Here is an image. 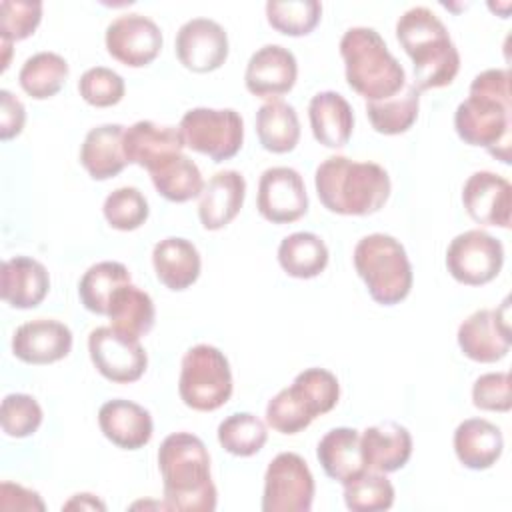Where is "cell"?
<instances>
[{"mask_svg": "<svg viewBox=\"0 0 512 512\" xmlns=\"http://www.w3.org/2000/svg\"><path fill=\"white\" fill-rule=\"evenodd\" d=\"M454 128L468 146H482L496 160L510 164L512 96L506 68H488L474 76L468 98L454 112Z\"/></svg>", "mask_w": 512, "mask_h": 512, "instance_id": "6da1fadb", "label": "cell"}, {"mask_svg": "<svg viewBox=\"0 0 512 512\" xmlns=\"http://www.w3.org/2000/svg\"><path fill=\"white\" fill-rule=\"evenodd\" d=\"M158 468L166 510L212 512L218 492L210 474V454L192 432H172L158 448Z\"/></svg>", "mask_w": 512, "mask_h": 512, "instance_id": "7a4b0ae2", "label": "cell"}, {"mask_svg": "<svg viewBox=\"0 0 512 512\" xmlns=\"http://www.w3.org/2000/svg\"><path fill=\"white\" fill-rule=\"evenodd\" d=\"M396 40L412 60V84L418 92L454 82L460 70V54L448 28L430 8H408L396 22Z\"/></svg>", "mask_w": 512, "mask_h": 512, "instance_id": "3957f363", "label": "cell"}, {"mask_svg": "<svg viewBox=\"0 0 512 512\" xmlns=\"http://www.w3.org/2000/svg\"><path fill=\"white\" fill-rule=\"evenodd\" d=\"M314 186L322 206L340 216H370L378 212L392 190L388 172L376 162H356L328 156L314 172Z\"/></svg>", "mask_w": 512, "mask_h": 512, "instance_id": "277c9868", "label": "cell"}, {"mask_svg": "<svg viewBox=\"0 0 512 512\" xmlns=\"http://www.w3.org/2000/svg\"><path fill=\"white\" fill-rule=\"evenodd\" d=\"M340 56L348 86L366 102L390 98L408 82L402 64L374 28H348L340 38Z\"/></svg>", "mask_w": 512, "mask_h": 512, "instance_id": "5b68a950", "label": "cell"}, {"mask_svg": "<svg viewBox=\"0 0 512 512\" xmlns=\"http://www.w3.org/2000/svg\"><path fill=\"white\" fill-rule=\"evenodd\" d=\"M352 260L374 302L394 306L410 294L414 282L412 264L404 246L394 236L374 232L360 238Z\"/></svg>", "mask_w": 512, "mask_h": 512, "instance_id": "8992f818", "label": "cell"}, {"mask_svg": "<svg viewBox=\"0 0 512 512\" xmlns=\"http://www.w3.org/2000/svg\"><path fill=\"white\" fill-rule=\"evenodd\" d=\"M232 388V370L224 352L212 344H196L184 352L178 394L188 408L214 412L230 400Z\"/></svg>", "mask_w": 512, "mask_h": 512, "instance_id": "52a82bcc", "label": "cell"}, {"mask_svg": "<svg viewBox=\"0 0 512 512\" xmlns=\"http://www.w3.org/2000/svg\"><path fill=\"white\" fill-rule=\"evenodd\" d=\"M184 146L214 162L234 158L244 142V120L234 108H192L180 118Z\"/></svg>", "mask_w": 512, "mask_h": 512, "instance_id": "ba28073f", "label": "cell"}, {"mask_svg": "<svg viewBox=\"0 0 512 512\" xmlns=\"http://www.w3.org/2000/svg\"><path fill=\"white\" fill-rule=\"evenodd\" d=\"M314 476L296 452L276 454L264 474V512H308L314 500Z\"/></svg>", "mask_w": 512, "mask_h": 512, "instance_id": "9c48e42d", "label": "cell"}, {"mask_svg": "<svg viewBox=\"0 0 512 512\" xmlns=\"http://www.w3.org/2000/svg\"><path fill=\"white\" fill-rule=\"evenodd\" d=\"M502 264V242L480 228L454 236L446 250V268L450 276L466 286H484L492 282L500 274Z\"/></svg>", "mask_w": 512, "mask_h": 512, "instance_id": "30bf717a", "label": "cell"}, {"mask_svg": "<svg viewBox=\"0 0 512 512\" xmlns=\"http://www.w3.org/2000/svg\"><path fill=\"white\" fill-rule=\"evenodd\" d=\"M88 352L94 368L116 384L140 380L148 366V354L140 338L126 336L112 326H98L90 332Z\"/></svg>", "mask_w": 512, "mask_h": 512, "instance_id": "8fae6325", "label": "cell"}, {"mask_svg": "<svg viewBox=\"0 0 512 512\" xmlns=\"http://www.w3.org/2000/svg\"><path fill=\"white\" fill-rule=\"evenodd\" d=\"M508 312L510 300L504 298L498 308H480L462 320L456 334L462 354L480 364L506 358L512 344Z\"/></svg>", "mask_w": 512, "mask_h": 512, "instance_id": "7c38bea8", "label": "cell"}, {"mask_svg": "<svg viewBox=\"0 0 512 512\" xmlns=\"http://www.w3.org/2000/svg\"><path fill=\"white\" fill-rule=\"evenodd\" d=\"M108 54L124 66L142 68L156 60L162 50L160 26L144 14H122L114 18L104 34Z\"/></svg>", "mask_w": 512, "mask_h": 512, "instance_id": "4fadbf2b", "label": "cell"}, {"mask_svg": "<svg viewBox=\"0 0 512 512\" xmlns=\"http://www.w3.org/2000/svg\"><path fill=\"white\" fill-rule=\"evenodd\" d=\"M256 208L272 224H290L308 212L304 178L290 166H272L260 174Z\"/></svg>", "mask_w": 512, "mask_h": 512, "instance_id": "5bb4252c", "label": "cell"}, {"mask_svg": "<svg viewBox=\"0 0 512 512\" xmlns=\"http://www.w3.org/2000/svg\"><path fill=\"white\" fill-rule=\"evenodd\" d=\"M176 58L196 74L218 70L228 58V34L212 18L186 20L176 32Z\"/></svg>", "mask_w": 512, "mask_h": 512, "instance_id": "9a60e30c", "label": "cell"}, {"mask_svg": "<svg viewBox=\"0 0 512 512\" xmlns=\"http://www.w3.org/2000/svg\"><path fill=\"white\" fill-rule=\"evenodd\" d=\"M298 78L296 56L280 44H264L258 48L244 70V86L258 98L278 100L290 92Z\"/></svg>", "mask_w": 512, "mask_h": 512, "instance_id": "2e32d148", "label": "cell"}, {"mask_svg": "<svg viewBox=\"0 0 512 512\" xmlns=\"http://www.w3.org/2000/svg\"><path fill=\"white\" fill-rule=\"evenodd\" d=\"M72 350V330L54 318H36L20 324L12 334V354L34 366L52 364Z\"/></svg>", "mask_w": 512, "mask_h": 512, "instance_id": "e0dca14e", "label": "cell"}, {"mask_svg": "<svg viewBox=\"0 0 512 512\" xmlns=\"http://www.w3.org/2000/svg\"><path fill=\"white\" fill-rule=\"evenodd\" d=\"M510 182L490 170H478L462 186V204L468 216L482 226H510Z\"/></svg>", "mask_w": 512, "mask_h": 512, "instance_id": "ac0fdd59", "label": "cell"}, {"mask_svg": "<svg viewBox=\"0 0 512 512\" xmlns=\"http://www.w3.org/2000/svg\"><path fill=\"white\" fill-rule=\"evenodd\" d=\"M182 148L184 140L176 126L138 120L124 130V154L128 164H138L148 172L164 160L180 154Z\"/></svg>", "mask_w": 512, "mask_h": 512, "instance_id": "d6986e66", "label": "cell"}, {"mask_svg": "<svg viewBox=\"0 0 512 512\" xmlns=\"http://www.w3.org/2000/svg\"><path fill=\"white\" fill-rule=\"evenodd\" d=\"M98 426L102 434L122 450L144 448L154 432L150 412L124 398H114L100 406Z\"/></svg>", "mask_w": 512, "mask_h": 512, "instance_id": "ffe728a7", "label": "cell"}, {"mask_svg": "<svg viewBox=\"0 0 512 512\" xmlns=\"http://www.w3.org/2000/svg\"><path fill=\"white\" fill-rule=\"evenodd\" d=\"M246 196V180L238 170H220L204 184L198 218L206 230H222L240 212Z\"/></svg>", "mask_w": 512, "mask_h": 512, "instance_id": "44dd1931", "label": "cell"}, {"mask_svg": "<svg viewBox=\"0 0 512 512\" xmlns=\"http://www.w3.org/2000/svg\"><path fill=\"white\" fill-rule=\"evenodd\" d=\"M364 464L368 470L390 474L406 466L412 456V436L406 426L386 420L368 426L360 434Z\"/></svg>", "mask_w": 512, "mask_h": 512, "instance_id": "7402d4cb", "label": "cell"}, {"mask_svg": "<svg viewBox=\"0 0 512 512\" xmlns=\"http://www.w3.org/2000/svg\"><path fill=\"white\" fill-rule=\"evenodd\" d=\"M2 300L18 310H30L42 304L50 290L46 266L30 256H14L2 262Z\"/></svg>", "mask_w": 512, "mask_h": 512, "instance_id": "603a6c76", "label": "cell"}, {"mask_svg": "<svg viewBox=\"0 0 512 512\" xmlns=\"http://www.w3.org/2000/svg\"><path fill=\"white\" fill-rule=\"evenodd\" d=\"M308 120L316 142L332 150L344 148L354 130L352 106L334 90H322L310 98Z\"/></svg>", "mask_w": 512, "mask_h": 512, "instance_id": "cb8c5ba5", "label": "cell"}, {"mask_svg": "<svg viewBox=\"0 0 512 512\" xmlns=\"http://www.w3.org/2000/svg\"><path fill=\"white\" fill-rule=\"evenodd\" d=\"M152 266L160 284L172 292H182L198 280L202 258L190 240L168 236L154 244Z\"/></svg>", "mask_w": 512, "mask_h": 512, "instance_id": "d4e9b609", "label": "cell"}, {"mask_svg": "<svg viewBox=\"0 0 512 512\" xmlns=\"http://www.w3.org/2000/svg\"><path fill=\"white\" fill-rule=\"evenodd\" d=\"M316 458L324 474L342 486L368 470L364 464L360 432L348 426L328 430L316 446Z\"/></svg>", "mask_w": 512, "mask_h": 512, "instance_id": "484cf974", "label": "cell"}, {"mask_svg": "<svg viewBox=\"0 0 512 512\" xmlns=\"http://www.w3.org/2000/svg\"><path fill=\"white\" fill-rule=\"evenodd\" d=\"M124 130L126 128L122 124H100L84 136L80 146V164L92 180L114 178L126 168Z\"/></svg>", "mask_w": 512, "mask_h": 512, "instance_id": "4316f807", "label": "cell"}, {"mask_svg": "<svg viewBox=\"0 0 512 512\" xmlns=\"http://www.w3.org/2000/svg\"><path fill=\"white\" fill-rule=\"evenodd\" d=\"M504 450L502 430L486 418H466L454 430V452L470 470L492 468Z\"/></svg>", "mask_w": 512, "mask_h": 512, "instance_id": "83f0119b", "label": "cell"}, {"mask_svg": "<svg viewBox=\"0 0 512 512\" xmlns=\"http://www.w3.org/2000/svg\"><path fill=\"white\" fill-rule=\"evenodd\" d=\"M106 316L114 330L132 338H142L154 328L156 308L150 294L130 282L114 292Z\"/></svg>", "mask_w": 512, "mask_h": 512, "instance_id": "f1b7e54d", "label": "cell"}, {"mask_svg": "<svg viewBox=\"0 0 512 512\" xmlns=\"http://www.w3.org/2000/svg\"><path fill=\"white\" fill-rule=\"evenodd\" d=\"M256 134L264 150L272 154L292 152L300 140V120L292 104L268 100L256 112Z\"/></svg>", "mask_w": 512, "mask_h": 512, "instance_id": "f546056e", "label": "cell"}, {"mask_svg": "<svg viewBox=\"0 0 512 512\" xmlns=\"http://www.w3.org/2000/svg\"><path fill=\"white\" fill-rule=\"evenodd\" d=\"M328 246L314 232H292L278 246L280 268L298 280H310L328 266Z\"/></svg>", "mask_w": 512, "mask_h": 512, "instance_id": "4dcf8cb0", "label": "cell"}, {"mask_svg": "<svg viewBox=\"0 0 512 512\" xmlns=\"http://www.w3.org/2000/svg\"><path fill=\"white\" fill-rule=\"evenodd\" d=\"M156 192L170 202H188L202 194L204 178L198 164L184 152L164 160L148 172Z\"/></svg>", "mask_w": 512, "mask_h": 512, "instance_id": "1f68e13d", "label": "cell"}, {"mask_svg": "<svg viewBox=\"0 0 512 512\" xmlns=\"http://www.w3.org/2000/svg\"><path fill=\"white\" fill-rule=\"evenodd\" d=\"M418 110L420 92L414 88L412 82H406V86L390 98L366 102V116L372 128L384 136L408 132L418 118Z\"/></svg>", "mask_w": 512, "mask_h": 512, "instance_id": "d6a6232c", "label": "cell"}, {"mask_svg": "<svg viewBox=\"0 0 512 512\" xmlns=\"http://www.w3.org/2000/svg\"><path fill=\"white\" fill-rule=\"evenodd\" d=\"M130 272L122 262L102 260L92 264L78 282V296L88 312L106 316L110 298L118 288L130 284Z\"/></svg>", "mask_w": 512, "mask_h": 512, "instance_id": "836d02e7", "label": "cell"}, {"mask_svg": "<svg viewBox=\"0 0 512 512\" xmlns=\"http://www.w3.org/2000/svg\"><path fill=\"white\" fill-rule=\"evenodd\" d=\"M70 74L68 62L50 50H42L26 58L18 72L20 88L34 100H48L56 96Z\"/></svg>", "mask_w": 512, "mask_h": 512, "instance_id": "e575fe53", "label": "cell"}, {"mask_svg": "<svg viewBox=\"0 0 512 512\" xmlns=\"http://www.w3.org/2000/svg\"><path fill=\"white\" fill-rule=\"evenodd\" d=\"M218 442L232 456L248 458L258 454L266 440V424L252 412H234L218 424Z\"/></svg>", "mask_w": 512, "mask_h": 512, "instance_id": "d590c367", "label": "cell"}, {"mask_svg": "<svg viewBox=\"0 0 512 512\" xmlns=\"http://www.w3.org/2000/svg\"><path fill=\"white\" fill-rule=\"evenodd\" d=\"M322 18L318 0H270L266 2L268 24L284 36H306Z\"/></svg>", "mask_w": 512, "mask_h": 512, "instance_id": "8d00e7d4", "label": "cell"}, {"mask_svg": "<svg viewBox=\"0 0 512 512\" xmlns=\"http://www.w3.org/2000/svg\"><path fill=\"white\" fill-rule=\"evenodd\" d=\"M394 486L382 472L364 470L344 484V504L352 512H382L394 504Z\"/></svg>", "mask_w": 512, "mask_h": 512, "instance_id": "74e56055", "label": "cell"}, {"mask_svg": "<svg viewBox=\"0 0 512 512\" xmlns=\"http://www.w3.org/2000/svg\"><path fill=\"white\" fill-rule=\"evenodd\" d=\"M102 214L114 230L132 232V230H138L148 220L150 208H148V200L138 188L120 186L106 196L102 204Z\"/></svg>", "mask_w": 512, "mask_h": 512, "instance_id": "f35d334b", "label": "cell"}, {"mask_svg": "<svg viewBox=\"0 0 512 512\" xmlns=\"http://www.w3.org/2000/svg\"><path fill=\"white\" fill-rule=\"evenodd\" d=\"M314 416L330 412L340 398L338 378L326 368H306L290 384Z\"/></svg>", "mask_w": 512, "mask_h": 512, "instance_id": "ab89813d", "label": "cell"}, {"mask_svg": "<svg viewBox=\"0 0 512 512\" xmlns=\"http://www.w3.org/2000/svg\"><path fill=\"white\" fill-rule=\"evenodd\" d=\"M316 416L310 412L306 402L298 396V392L288 386L282 388L266 406V422L272 430L280 434H298L312 424Z\"/></svg>", "mask_w": 512, "mask_h": 512, "instance_id": "60d3db41", "label": "cell"}, {"mask_svg": "<svg viewBox=\"0 0 512 512\" xmlns=\"http://www.w3.org/2000/svg\"><path fill=\"white\" fill-rule=\"evenodd\" d=\"M42 408L34 396L24 392L6 394L0 406L2 432L10 438L32 436L42 424Z\"/></svg>", "mask_w": 512, "mask_h": 512, "instance_id": "b9f144b4", "label": "cell"}, {"mask_svg": "<svg viewBox=\"0 0 512 512\" xmlns=\"http://www.w3.org/2000/svg\"><path fill=\"white\" fill-rule=\"evenodd\" d=\"M42 20V2L38 0H2L0 2V40L20 42L32 36Z\"/></svg>", "mask_w": 512, "mask_h": 512, "instance_id": "7bdbcfd3", "label": "cell"}, {"mask_svg": "<svg viewBox=\"0 0 512 512\" xmlns=\"http://www.w3.org/2000/svg\"><path fill=\"white\" fill-rule=\"evenodd\" d=\"M78 92L82 100L96 108H108L124 98V78L106 66L88 68L78 80Z\"/></svg>", "mask_w": 512, "mask_h": 512, "instance_id": "ee69618b", "label": "cell"}, {"mask_svg": "<svg viewBox=\"0 0 512 512\" xmlns=\"http://www.w3.org/2000/svg\"><path fill=\"white\" fill-rule=\"evenodd\" d=\"M472 404L486 412H508L512 406L510 374L486 372L478 376L472 384Z\"/></svg>", "mask_w": 512, "mask_h": 512, "instance_id": "f6af8a7d", "label": "cell"}, {"mask_svg": "<svg viewBox=\"0 0 512 512\" xmlns=\"http://www.w3.org/2000/svg\"><path fill=\"white\" fill-rule=\"evenodd\" d=\"M26 124V108L10 90H0V138L12 140L22 134Z\"/></svg>", "mask_w": 512, "mask_h": 512, "instance_id": "bcb514c9", "label": "cell"}, {"mask_svg": "<svg viewBox=\"0 0 512 512\" xmlns=\"http://www.w3.org/2000/svg\"><path fill=\"white\" fill-rule=\"evenodd\" d=\"M0 508L2 510H46L40 494L22 484L4 480L0 484Z\"/></svg>", "mask_w": 512, "mask_h": 512, "instance_id": "7dc6e473", "label": "cell"}, {"mask_svg": "<svg viewBox=\"0 0 512 512\" xmlns=\"http://www.w3.org/2000/svg\"><path fill=\"white\" fill-rule=\"evenodd\" d=\"M62 510H106V504L90 492H80L74 494L68 502H64Z\"/></svg>", "mask_w": 512, "mask_h": 512, "instance_id": "c3c4849f", "label": "cell"}]
</instances>
